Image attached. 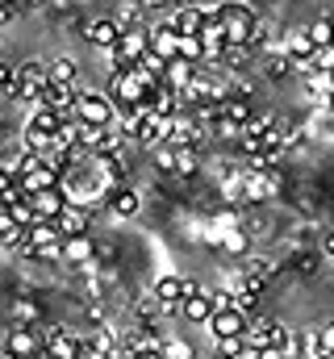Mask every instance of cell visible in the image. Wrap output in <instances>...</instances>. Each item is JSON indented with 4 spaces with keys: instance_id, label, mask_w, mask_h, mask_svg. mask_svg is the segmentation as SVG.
Masks as SVG:
<instances>
[{
    "instance_id": "cell-7",
    "label": "cell",
    "mask_w": 334,
    "mask_h": 359,
    "mask_svg": "<svg viewBox=\"0 0 334 359\" xmlns=\"http://www.w3.org/2000/svg\"><path fill=\"white\" fill-rule=\"evenodd\" d=\"M222 25H226V34H230V46H250V34H255V17H250L247 4H226L222 8Z\"/></svg>"
},
{
    "instance_id": "cell-40",
    "label": "cell",
    "mask_w": 334,
    "mask_h": 359,
    "mask_svg": "<svg viewBox=\"0 0 334 359\" xmlns=\"http://www.w3.org/2000/svg\"><path fill=\"white\" fill-rule=\"evenodd\" d=\"M314 63H318L322 72H334V46H318V55H314Z\"/></svg>"
},
{
    "instance_id": "cell-35",
    "label": "cell",
    "mask_w": 334,
    "mask_h": 359,
    "mask_svg": "<svg viewBox=\"0 0 334 359\" xmlns=\"http://www.w3.org/2000/svg\"><path fill=\"white\" fill-rule=\"evenodd\" d=\"M305 359H334L330 351H326V343H322V334H318V330H309V334H305Z\"/></svg>"
},
{
    "instance_id": "cell-13",
    "label": "cell",
    "mask_w": 334,
    "mask_h": 359,
    "mask_svg": "<svg viewBox=\"0 0 334 359\" xmlns=\"http://www.w3.org/2000/svg\"><path fill=\"white\" fill-rule=\"evenodd\" d=\"M29 201H34V209H38L42 222H59V213L72 205V196L63 192V184H59V188H46V192H38V196H29Z\"/></svg>"
},
{
    "instance_id": "cell-21",
    "label": "cell",
    "mask_w": 334,
    "mask_h": 359,
    "mask_svg": "<svg viewBox=\"0 0 334 359\" xmlns=\"http://www.w3.org/2000/svg\"><path fill=\"white\" fill-rule=\"evenodd\" d=\"M92 163H96V188H109V184H117V180L126 176V163H121V155H92Z\"/></svg>"
},
{
    "instance_id": "cell-36",
    "label": "cell",
    "mask_w": 334,
    "mask_h": 359,
    "mask_svg": "<svg viewBox=\"0 0 334 359\" xmlns=\"http://www.w3.org/2000/svg\"><path fill=\"white\" fill-rule=\"evenodd\" d=\"M250 59V46H226V55L218 59L222 67H239V63H247Z\"/></svg>"
},
{
    "instance_id": "cell-33",
    "label": "cell",
    "mask_w": 334,
    "mask_h": 359,
    "mask_svg": "<svg viewBox=\"0 0 334 359\" xmlns=\"http://www.w3.org/2000/svg\"><path fill=\"white\" fill-rule=\"evenodd\" d=\"M276 351H280L284 359H305V334H288Z\"/></svg>"
},
{
    "instance_id": "cell-19",
    "label": "cell",
    "mask_w": 334,
    "mask_h": 359,
    "mask_svg": "<svg viewBox=\"0 0 334 359\" xmlns=\"http://www.w3.org/2000/svg\"><path fill=\"white\" fill-rule=\"evenodd\" d=\"M25 243H29V230H21V226L13 222V213L0 205V247H4V251H25Z\"/></svg>"
},
{
    "instance_id": "cell-32",
    "label": "cell",
    "mask_w": 334,
    "mask_h": 359,
    "mask_svg": "<svg viewBox=\"0 0 334 359\" xmlns=\"http://www.w3.org/2000/svg\"><path fill=\"white\" fill-rule=\"evenodd\" d=\"M201 168V155L188 147V151H175V176H192Z\"/></svg>"
},
{
    "instance_id": "cell-39",
    "label": "cell",
    "mask_w": 334,
    "mask_h": 359,
    "mask_svg": "<svg viewBox=\"0 0 334 359\" xmlns=\"http://www.w3.org/2000/svg\"><path fill=\"white\" fill-rule=\"evenodd\" d=\"M155 163H159V168H163V172H175V151H171V147H155Z\"/></svg>"
},
{
    "instance_id": "cell-12",
    "label": "cell",
    "mask_w": 334,
    "mask_h": 359,
    "mask_svg": "<svg viewBox=\"0 0 334 359\" xmlns=\"http://www.w3.org/2000/svg\"><path fill=\"white\" fill-rule=\"evenodd\" d=\"M84 38H88L92 46H100V50H117V42H121V25L109 21V17H96V21L84 25Z\"/></svg>"
},
{
    "instance_id": "cell-45",
    "label": "cell",
    "mask_w": 334,
    "mask_h": 359,
    "mask_svg": "<svg viewBox=\"0 0 334 359\" xmlns=\"http://www.w3.org/2000/svg\"><path fill=\"white\" fill-rule=\"evenodd\" d=\"M38 4H46V0H17V8H38Z\"/></svg>"
},
{
    "instance_id": "cell-23",
    "label": "cell",
    "mask_w": 334,
    "mask_h": 359,
    "mask_svg": "<svg viewBox=\"0 0 334 359\" xmlns=\"http://www.w3.org/2000/svg\"><path fill=\"white\" fill-rule=\"evenodd\" d=\"M284 55H288L293 63H301V59H314V55H318V46H314L309 29H293V34L284 38Z\"/></svg>"
},
{
    "instance_id": "cell-20",
    "label": "cell",
    "mask_w": 334,
    "mask_h": 359,
    "mask_svg": "<svg viewBox=\"0 0 334 359\" xmlns=\"http://www.w3.org/2000/svg\"><path fill=\"white\" fill-rule=\"evenodd\" d=\"M96 255H100V247L84 234V238H67L63 243V259L67 264H76V268H88V264H96Z\"/></svg>"
},
{
    "instance_id": "cell-42",
    "label": "cell",
    "mask_w": 334,
    "mask_h": 359,
    "mask_svg": "<svg viewBox=\"0 0 334 359\" xmlns=\"http://www.w3.org/2000/svg\"><path fill=\"white\" fill-rule=\"evenodd\" d=\"M322 255H330L334 259V230H326V238H322Z\"/></svg>"
},
{
    "instance_id": "cell-16",
    "label": "cell",
    "mask_w": 334,
    "mask_h": 359,
    "mask_svg": "<svg viewBox=\"0 0 334 359\" xmlns=\"http://www.w3.org/2000/svg\"><path fill=\"white\" fill-rule=\"evenodd\" d=\"M180 42H184V34L167 21V25H159V29H151V50L155 55H163L167 63H175L180 59Z\"/></svg>"
},
{
    "instance_id": "cell-2",
    "label": "cell",
    "mask_w": 334,
    "mask_h": 359,
    "mask_svg": "<svg viewBox=\"0 0 334 359\" xmlns=\"http://www.w3.org/2000/svg\"><path fill=\"white\" fill-rule=\"evenodd\" d=\"M147 55H151V29L130 25V29H121V42H117V50H113V67H117V72H134Z\"/></svg>"
},
{
    "instance_id": "cell-1",
    "label": "cell",
    "mask_w": 334,
    "mask_h": 359,
    "mask_svg": "<svg viewBox=\"0 0 334 359\" xmlns=\"http://www.w3.org/2000/svg\"><path fill=\"white\" fill-rule=\"evenodd\" d=\"M117 117V100L109 92H80V104H76V121L84 130H109Z\"/></svg>"
},
{
    "instance_id": "cell-43",
    "label": "cell",
    "mask_w": 334,
    "mask_h": 359,
    "mask_svg": "<svg viewBox=\"0 0 334 359\" xmlns=\"http://www.w3.org/2000/svg\"><path fill=\"white\" fill-rule=\"evenodd\" d=\"M13 13H17L13 4H0V25H8V21H13Z\"/></svg>"
},
{
    "instance_id": "cell-14",
    "label": "cell",
    "mask_w": 334,
    "mask_h": 359,
    "mask_svg": "<svg viewBox=\"0 0 334 359\" xmlns=\"http://www.w3.org/2000/svg\"><path fill=\"white\" fill-rule=\"evenodd\" d=\"M84 151L92 155H121V130H84Z\"/></svg>"
},
{
    "instance_id": "cell-15",
    "label": "cell",
    "mask_w": 334,
    "mask_h": 359,
    "mask_svg": "<svg viewBox=\"0 0 334 359\" xmlns=\"http://www.w3.org/2000/svg\"><path fill=\"white\" fill-rule=\"evenodd\" d=\"M247 318L239 313V309H222V313H213V322H209V330H213V339H243L247 334Z\"/></svg>"
},
{
    "instance_id": "cell-38",
    "label": "cell",
    "mask_w": 334,
    "mask_h": 359,
    "mask_svg": "<svg viewBox=\"0 0 334 359\" xmlns=\"http://www.w3.org/2000/svg\"><path fill=\"white\" fill-rule=\"evenodd\" d=\"M0 92L17 96V67H8V63H0Z\"/></svg>"
},
{
    "instance_id": "cell-26",
    "label": "cell",
    "mask_w": 334,
    "mask_h": 359,
    "mask_svg": "<svg viewBox=\"0 0 334 359\" xmlns=\"http://www.w3.org/2000/svg\"><path fill=\"white\" fill-rule=\"evenodd\" d=\"M76 76H80V63H76L72 55H63V59L51 63V88H72Z\"/></svg>"
},
{
    "instance_id": "cell-8",
    "label": "cell",
    "mask_w": 334,
    "mask_h": 359,
    "mask_svg": "<svg viewBox=\"0 0 334 359\" xmlns=\"http://www.w3.org/2000/svg\"><path fill=\"white\" fill-rule=\"evenodd\" d=\"M80 355H84V339H76L67 326L46 330V355L42 359H80Z\"/></svg>"
},
{
    "instance_id": "cell-3",
    "label": "cell",
    "mask_w": 334,
    "mask_h": 359,
    "mask_svg": "<svg viewBox=\"0 0 334 359\" xmlns=\"http://www.w3.org/2000/svg\"><path fill=\"white\" fill-rule=\"evenodd\" d=\"M163 84V80H159ZM151 88H155V80L142 72V67H134V72H113V100L117 104H151Z\"/></svg>"
},
{
    "instance_id": "cell-24",
    "label": "cell",
    "mask_w": 334,
    "mask_h": 359,
    "mask_svg": "<svg viewBox=\"0 0 334 359\" xmlns=\"http://www.w3.org/2000/svg\"><path fill=\"white\" fill-rule=\"evenodd\" d=\"M171 25H175L184 38H201V29H205V13H201L196 4H192V8H175Z\"/></svg>"
},
{
    "instance_id": "cell-22",
    "label": "cell",
    "mask_w": 334,
    "mask_h": 359,
    "mask_svg": "<svg viewBox=\"0 0 334 359\" xmlns=\"http://www.w3.org/2000/svg\"><path fill=\"white\" fill-rule=\"evenodd\" d=\"M184 104V96L175 88H167V84H155L151 88V109L159 113V117H167V121H175V109Z\"/></svg>"
},
{
    "instance_id": "cell-31",
    "label": "cell",
    "mask_w": 334,
    "mask_h": 359,
    "mask_svg": "<svg viewBox=\"0 0 334 359\" xmlns=\"http://www.w3.org/2000/svg\"><path fill=\"white\" fill-rule=\"evenodd\" d=\"M309 38H314V46H334V21L330 17H318L309 25Z\"/></svg>"
},
{
    "instance_id": "cell-9",
    "label": "cell",
    "mask_w": 334,
    "mask_h": 359,
    "mask_svg": "<svg viewBox=\"0 0 334 359\" xmlns=\"http://www.w3.org/2000/svg\"><path fill=\"white\" fill-rule=\"evenodd\" d=\"M213 292L209 288H196V284H188V297H184V322H192V326H209L213 322Z\"/></svg>"
},
{
    "instance_id": "cell-41",
    "label": "cell",
    "mask_w": 334,
    "mask_h": 359,
    "mask_svg": "<svg viewBox=\"0 0 334 359\" xmlns=\"http://www.w3.org/2000/svg\"><path fill=\"white\" fill-rule=\"evenodd\" d=\"M318 334H322V343H326V351H330V355H334V322H330V326H322Z\"/></svg>"
},
{
    "instance_id": "cell-11",
    "label": "cell",
    "mask_w": 334,
    "mask_h": 359,
    "mask_svg": "<svg viewBox=\"0 0 334 359\" xmlns=\"http://www.w3.org/2000/svg\"><path fill=\"white\" fill-rule=\"evenodd\" d=\"M276 188H280V172H276V168H267V172H247L243 196H247L250 205H263V201L276 196Z\"/></svg>"
},
{
    "instance_id": "cell-28",
    "label": "cell",
    "mask_w": 334,
    "mask_h": 359,
    "mask_svg": "<svg viewBox=\"0 0 334 359\" xmlns=\"http://www.w3.org/2000/svg\"><path fill=\"white\" fill-rule=\"evenodd\" d=\"M222 255H230V259H247L250 251V238L243 230H222V247H218Z\"/></svg>"
},
{
    "instance_id": "cell-46",
    "label": "cell",
    "mask_w": 334,
    "mask_h": 359,
    "mask_svg": "<svg viewBox=\"0 0 334 359\" xmlns=\"http://www.w3.org/2000/svg\"><path fill=\"white\" fill-rule=\"evenodd\" d=\"M0 4H13V8H17V0H0Z\"/></svg>"
},
{
    "instance_id": "cell-37",
    "label": "cell",
    "mask_w": 334,
    "mask_h": 359,
    "mask_svg": "<svg viewBox=\"0 0 334 359\" xmlns=\"http://www.w3.org/2000/svg\"><path fill=\"white\" fill-rule=\"evenodd\" d=\"M163 351H167V359H196V351H192V347H188L184 339H167Z\"/></svg>"
},
{
    "instance_id": "cell-44",
    "label": "cell",
    "mask_w": 334,
    "mask_h": 359,
    "mask_svg": "<svg viewBox=\"0 0 334 359\" xmlns=\"http://www.w3.org/2000/svg\"><path fill=\"white\" fill-rule=\"evenodd\" d=\"M255 359H284V355H280V351L272 347V351H255Z\"/></svg>"
},
{
    "instance_id": "cell-6",
    "label": "cell",
    "mask_w": 334,
    "mask_h": 359,
    "mask_svg": "<svg viewBox=\"0 0 334 359\" xmlns=\"http://www.w3.org/2000/svg\"><path fill=\"white\" fill-rule=\"evenodd\" d=\"M8 355L13 359H42L46 355V334L34 326H13L8 330Z\"/></svg>"
},
{
    "instance_id": "cell-10",
    "label": "cell",
    "mask_w": 334,
    "mask_h": 359,
    "mask_svg": "<svg viewBox=\"0 0 334 359\" xmlns=\"http://www.w3.org/2000/svg\"><path fill=\"white\" fill-rule=\"evenodd\" d=\"M167 126H171V121H167V117H159V113L151 109V113L138 121V130H134V142H138L142 151H155V147H163V142H167Z\"/></svg>"
},
{
    "instance_id": "cell-34",
    "label": "cell",
    "mask_w": 334,
    "mask_h": 359,
    "mask_svg": "<svg viewBox=\"0 0 334 359\" xmlns=\"http://www.w3.org/2000/svg\"><path fill=\"white\" fill-rule=\"evenodd\" d=\"M213 292V309H239V288H209Z\"/></svg>"
},
{
    "instance_id": "cell-30",
    "label": "cell",
    "mask_w": 334,
    "mask_h": 359,
    "mask_svg": "<svg viewBox=\"0 0 334 359\" xmlns=\"http://www.w3.org/2000/svg\"><path fill=\"white\" fill-rule=\"evenodd\" d=\"M288 76H297V63L284 55V50H276V55H267V80H288Z\"/></svg>"
},
{
    "instance_id": "cell-47",
    "label": "cell",
    "mask_w": 334,
    "mask_h": 359,
    "mask_svg": "<svg viewBox=\"0 0 334 359\" xmlns=\"http://www.w3.org/2000/svg\"><path fill=\"white\" fill-rule=\"evenodd\" d=\"M213 359H218V355H213Z\"/></svg>"
},
{
    "instance_id": "cell-17",
    "label": "cell",
    "mask_w": 334,
    "mask_h": 359,
    "mask_svg": "<svg viewBox=\"0 0 334 359\" xmlns=\"http://www.w3.org/2000/svg\"><path fill=\"white\" fill-rule=\"evenodd\" d=\"M88 222H92V217H88V205H76V201H72V205L59 213L55 226L63 230V238H84V234H88Z\"/></svg>"
},
{
    "instance_id": "cell-18",
    "label": "cell",
    "mask_w": 334,
    "mask_h": 359,
    "mask_svg": "<svg viewBox=\"0 0 334 359\" xmlns=\"http://www.w3.org/2000/svg\"><path fill=\"white\" fill-rule=\"evenodd\" d=\"M272 280H276V268H272L267 259H247L243 271H239V284H243V288H255V292H263Z\"/></svg>"
},
{
    "instance_id": "cell-25",
    "label": "cell",
    "mask_w": 334,
    "mask_h": 359,
    "mask_svg": "<svg viewBox=\"0 0 334 359\" xmlns=\"http://www.w3.org/2000/svg\"><path fill=\"white\" fill-rule=\"evenodd\" d=\"M109 209H113V217H138L142 201H138V192H130V188H113V192H109Z\"/></svg>"
},
{
    "instance_id": "cell-5",
    "label": "cell",
    "mask_w": 334,
    "mask_h": 359,
    "mask_svg": "<svg viewBox=\"0 0 334 359\" xmlns=\"http://www.w3.org/2000/svg\"><path fill=\"white\" fill-rule=\"evenodd\" d=\"M42 92H51V63H38V59L21 63L17 67V96L21 100H34Z\"/></svg>"
},
{
    "instance_id": "cell-27",
    "label": "cell",
    "mask_w": 334,
    "mask_h": 359,
    "mask_svg": "<svg viewBox=\"0 0 334 359\" xmlns=\"http://www.w3.org/2000/svg\"><path fill=\"white\" fill-rule=\"evenodd\" d=\"M38 322H42V305L38 301H29V297L13 301V326H34L38 330Z\"/></svg>"
},
{
    "instance_id": "cell-4",
    "label": "cell",
    "mask_w": 334,
    "mask_h": 359,
    "mask_svg": "<svg viewBox=\"0 0 334 359\" xmlns=\"http://www.w3.org/2000/svg\"><path fill=\"white\" fill-rule=\"evenodd\" d=\"M288 334H293V330H288L284 322H276V318H250L247 347H250V351H272V347H280Z\"/></svg>"
},
{
    "instance_id": "cell-29",
    "label": "cell",
    "mask_w": 334,
    "mask_h": 359,
    "mask_svg": "<svg viewBox=\"0 0 334 359\" xmlns=\"http://www.w3.org/2000/svg\"><path fill=\"white\" fill-rule=\"evenodd\" d=\"M218 359H255V351L247 347V334L243 339H218Z\"/></svg>"
}]
</instances>
